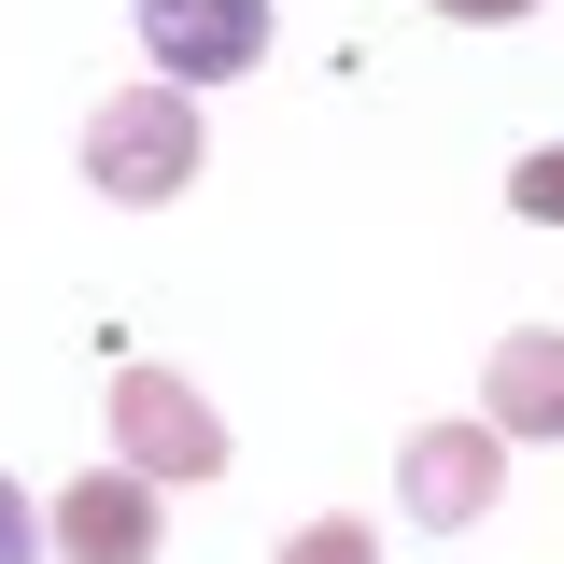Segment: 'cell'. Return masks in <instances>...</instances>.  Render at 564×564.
<instances>
[{
    "label": "cell",
    "mask_w": 564,
    "mask_h": 564,
    "mask_svg": "<svg viewBox=\"0 0 564 564\" xmlns=\"http://www.w3.org/2000/svg\"><path fill=\"white\" fill-rule=\"evenodd\" d=\"M480 423H494V437H564V325L494 339V367H480Z\"/></svg>",
    "instance_id": "cell-6"
},
{
    "label": "cell",
    "mask_w": 564,
    "mask_h": 564,
    "mask_svg": "<svg viewBox=\"0 0 564 564\" xmlns=\"http://www.w3.org/2000/svg\"><path fill=\"white\" fill-rule=\"evenodd\" d=\"M508 212H522V226H564V141H536V155L508 170Z\"/></svg>",
    "instance_id": "cell-7"
},
{
    "label": "cell",
    "mask_w": 564,
    "mask_h": 564,
    "mask_svg": "<svg viewBox=\"0 0 564 564\" xmlns=\"http://www.w3.org/2000/svg\"><path fill=\"white\" fill-rule=\"evenodd\" d=\"M141 57H170V85H240L269 57V0H141Z\"/></svg>",
    "instance_id": "cell-4"
},
{
    "label": "cell",
    "mask_w": 564,
    "mask_h": 564,
    "mask_svg": "<svg viewBox=\"0 0 564 564\" xmlns=\"http://www.w3.org/2000/svg\"><path fill=\"white\" fill-rule=\"evenodd\" d=\"M43 536H57L70 564H155V536H170V522H155V480H128V466H85V480L57 494V522H43Z\"/></svg>",
    "instance_id": "cell-5"
},
{
    "label": "cell",
    "mask_w": 564,
    "mask_h": 564,
    "mask_svg": "<svg viewBox=\"0 0 564 564\" xmlns=\"http://www.w3.org/2000/svg\"><path fill=\"white\" fill-rule=\"evenodd\" d=\"M113 466L128 480H226V410L184 367H128L113 381Z\"/></svg>",
    "instance_id": "cell-2"
},
{
    "label": "cell",
    "mask_w": 564,
    "mask_h": 564,
    "mask_svg": "<svg viewBox=\"0 0 564 564\" xmlns=\"http://www.w3.org/2000/svg\"><path fill=\"white\" fill-rule=\"evenodd\" d=\"M269 564H381V536H367V522H296Z\"/></svg>",
    "instance_id": "cell-8"
},
{
    "label": "cell",
    "mask_w": 564,
    "mask_h": 564,
    "mask_svg": "<svg viewBox=\"0 0 564 564\" xmlns=\"http://www.w3.org/2000/svg\"><path fill=\"white\" fill-rule=\"evenodd\" d=\"M29 551H43V508H29V494L0 480V564H29Z\"/></svg>",
    "instance_id": "cell-9"
},
{
    "label": "cell",
    "mask_w": 564,
    "mask_h": 564,
    "mask_svg": "<svg viewBox=\"0 0 564 564\" xmlns=\"http://www.w3.org/2000/svg\"><path fill=\"white\" fill-rule=\"evenodd\" d=\"M452 29H508V14H536V0H437Z\"/></svg>",
    "instance_id": "cell-10"
},
{
    "label": "cell",
    "mask_w": 564,
    "mask_h": 564,
    "mask_svg": "<svg viewBox=\"0 0 564 564\" xmlns=\"http://www.w3.org/2000/svg\"><path fill=\"white\" fill-rule=\"evenodd\" d=\"M494 494H508V437H494V423H423L410 452H395V508L437 522V536L494 522Z\"/></svg>",
    "instance_id": "cell-3"
},
{
    "label": "cell",
    "mask_w": 564,
    "mask_h": 564,
    "mask_svg": "<svg viewBox=\"0 0 564 564\" xmlns=\"http://www.w3.org/2000/svg\"><path fill=\"white\" fill-rule=\"evenodd\" d=\"M85 184L113 212H155L198 184V99L184 85H113L99 113H85Z\"/></svg>",
    "instance_id": "cell-1"
}]
</instances>
